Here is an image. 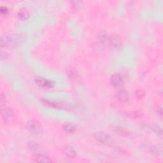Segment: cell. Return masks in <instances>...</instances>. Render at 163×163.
I'll list each match as a JSON object with an SVG mask.
<instances>
[{
    "mask_svg": "<svg viewBox=\"0 0 163 163\" xmlns=\"http://www.w3.org/2000/svg\"><path fill=\"white\" fill-rule=\"evenodd\" d=\"M41 102L45 107L49 108H53L61 110H70L71 108L70 104L63 101H54L48 100V99H41Z\"/></svg>",
    "mask_w": 163,
    "mask_h": 163,
    "instance_id": "1",
    "label": "cell"
},
{
    "mask_svg": "<svg viewBox=\"0 0 163 163\" xmlns=\"http://www.w3.org/2000/svg\"><path fill=\"white\" fill-rule=\"evenodd\" d=\"M1 114L2 119L7 123H12L15 120V116L12 111L5 103H1Z\"/></svg>",
    "mask_w": 163,
    "mask_h": 163,
    "instance_id": "2",
    "label": "cell"
},
{
    "mask_svg": "<svg viewBox=\"0 0 163 163\" xmlns=\"http://www.w3.org/2000/svg\"><path fill=\"white\" fill-rule=\"evenodd\" d=\"M26 128L29 132L34 134H39L43 131V128L40 122L34 119L29 120L26 125Z\"/></svg>",
    "mask_w": 163,
    "mask_h": 163,
    "instance_id": "3",
    "label": "cell"
},
{
    "mask_svg": "<svg viewBox=\"0 0 163 163\" xmlns=\"http://www.w3.org/2000/svg\"><path fill=\"white\" fill-rule=\"evenodd\" d=\"M0 44L2 47H15L18 45L19 41L12 36H3L1 37Z\"/></svg>",
    "mask_w": 163,
    "mask_h": 163,
    "instance_id": "4",
    "label": "cell"
},
{
    "mask_svg": "<svg viewBox=\"0 0 163 163\" xmlns=\"http://www.w3.org/2000/svg\"><path fill=\"white\" fill-rule=\"evenodd\" d=\"M96 139L99 142L108 146L113 145V141L109 134L104 132H98L95 134Z\"/></svg>",
    "mask_w": 163,
    "mask_h": 163,
    "instance_id": "5",
    "label": "cell"
},
{
    "mask_svg": "<svg viewBox=\"0 0 163 163\" xmlns=\"http://www.w3.org/2000/svg\"><path fill=\"white\" fill-rule=\"evenodd\" d=\"M35 82L40 87L43 88H52L54 86V83L53 81L49 80L48 79H45L44 78H42L40 77H36L35 78Z\"/></svg>",
    "mask_w": 163,
    "mask_h": 163,
    "instance_id": "6",
    "label": "cell"
},
{
    "mask_svg": "<svg viewBox=\"0 0 163 163\" xmlns=\"http://www.w3.org/2000/svg\"><path fill=\"white\" fill-rule=\"evenodd\" d=\"M98 40L101 45L107 47L110 44V37L108 33L105 31H101L98 35Z\"/></svg>",
    "mask_w": 163,
    "mask_h": 163,
    "instance_id": "7",
    "label": "cell"
},
{
    "mask_svg": "<svg viewBox=\"0 0 163 163\" xmlns=\"http://www.w3.org/2000/svg\"><path fill=\"white\" fill-rule=\"evenodd\" d=\"M111 82L115 88H119L123 85V78L119 73H115L111 77Z\"/></svg>",
    "mask_w": 163,
    "mask_h": 163,
    "instance_id": "8",
    "label": "cell"
},
{
    "mask_svg": "<svg viewBox=\"0 0 163 163\" xmlns=\"http://www.w3.org/2000/svg\"><path fill=\"white\" fill-rule=\"evenodd\" d=\"M33 160L35 162H44V163H49L51 162L52 161L49 159V157L47 156L41 154H36L33 158Z\"/></svg>",
    "mask_w": 163,
    "mask_h": 163,
    "instance_id": "9",
    "label": "cell"
},
{
    "mask_svg": "<svg viewBox=\"0 0 163 163\" xmlns=\"http://www.w3.org/2000/svg\"><path fill=\"white\" fill-rule=\"evenodd\" d=\"M110 44L117 49L120 48L122 45L121 39L117 36H113L112 37H110Z\"/></svg>",
    "mask_w": 163,
    "mask_h": 163,
    "instance_id": "10",
    "label": "cell"
},
{
    "mask_svg": "<svg viewBox=\"0 0 163 163\" xmlns=\"http://www.w3.org/2000/svg\"><path fill=\"white\" fill-rule=\"evenodd\" d=\"M117 98L119 99V101L121 102H125L128 100L129 99V94L127 91L122 89L120 90L117 94Z\"/></svg>",
    "mask_w": 163,
    "mask_h": 163,
    "instance_id": "11",
    "label": "cell"
},
{
    "mask_svg": "<svg viewBox=\"0 0 163 163\" xmlns=\"http://www.w3.org/2000/svg\"><path fill=\"white\" fill-rule=\"evenodd\" d=\"M18 16L19 19L22 20H27L29 17V14L28 10L25 8H21L18 12Z\"/></svg>",
    "mask_w": 163,
    "mask_h": 163,
    "instance_id": "12",
    "label": "cell"
},
{
    "mask_svg": "<svg viewBox=\"0 0 163 163\" xmlns=\"http://www.w3.org/2000/svg\"><path fill=\"white\" fill-rule=\"evenodd\" d=\"M65 154L70 157H75L77 156V153L75 150L73 149L71 146H67L64 149Z\"/></svg>",
    "mask_w": 163,
    "mask_h": 163,
    "instance_id": "13",
    "label": "cell"
},
{
    "mask_svg": "<svg viewBox=\"0 0 163 163\" xmlns=\"http://www.w3.org/2000/svg\"><path fill=\"white\" fill-rule=\"evenodd\" d=\"M64 130L65 131V132L68 133H73L75 131V127L73 125L70 124H65L64 125Z\"/></svg>",
    "mask_w": 163,
    "mask_h": 163,
    "instance_id": "14",
    "label": "cell"
},
{
    "mask_svg": "<svg viewBox=\"0 0 163 163\" xmlns=\"http://www.w3.org/2000/svg\"><path fill=\"white\" fill-rule=\"evenodd\" d=\"M68 76H69V77L71 80H76L78 78V73L76 70L71 69L69 71H68Z\"/></svg>",
    "mask_w": 163,
    "mask_h": 163,
    "instance_id": "15",
    "label": "cell"
},
{
    "mask_svg": "<svg viewBox=\"0 0 163 163\" xmlns=\"http://www.w3.org/2000/svg\"><path fill=\"white\" fill-rule=\"evenodd\" d=\"M29 147V148L32 150L33 151H34L35 152H37L39 150H40V146L38 145L35 143L34 142H29L28 143Z\"/></svg>",
    "mask_w": 163,
    "mask_h": 163,
    "instance_id": "16",
    "label": "cell"
},
{
    "mask_svg": "<svg viewBox=\"0 0 163 163\" xmlns=\"http://www.w3.org/2000/svg\"><path fill=\"white\" fill-rule=\"evenodd\" d=\"M73 3V6L75 7V9H79L82 8V2H72Z\"/></svg>",
    "mask_w": 163,
    "mask_h": 163,
    "instance_id": "17",
    "label": "cell"
},
{
    "mask_svg": "<svg viewBox=\"0 0 163 163\" xmlns=\"http://www.w3.org/2000/svg\"><path fill=\"white\" fill-rule=\"evenodd\" d=\"M145 96V93L142 90H138L136 91V96L138 98H142Z\"/></svg>",
    "mask_w": 163,
    "mask_h": 163,
    "instance_id": "18",
    "label": "cell"
},
{
    "mask_svg": "<svg viewBox=\"0 0 163 163\" xmlns=\"http://www.w3.org/2000/svg\"><path fill=\"white\" fill-rule=\"evenodd\" d=\"M0 12H1V14L3 15H6L8 12V9L7 7L2 6L0 8Z\"/></svg>",
    "mask_w": 163,
    "mask_h": 163,
    "instance_id": "19",
    "label": "cell"
},
{
    "mask_svg": "<svg viewBox=\"0 0 163 163\" xmlns=\"http://www.w3.org/2000/svg\"><path fill=\"white\" fill-rule=\"evenodd\" d=\"M151 152L152 154H153L154 155H158L159 154V149L156 148V147H152V148L151 149Z\"/></svg>",
    "mask_w": 163,
    "mask_h": 163,
    "instance_id": "20",
    "label": "cell"
},
{
    "mask_svg": "<svg viewBox=\"0 0 163 163\" xmlns=\"http://www.w3.org/2000/svg\"><path fill=\"white\" fill-rule=\"evenodd\" d=\"M8 54L7 53V52L2 51V52H1L2 59H6L8 57Z\"/></svg>",
    "mask_w": 163,
    "mask_h": 163,
    "instance_id": "21",
    "label": "cell"
}]
</instances>
